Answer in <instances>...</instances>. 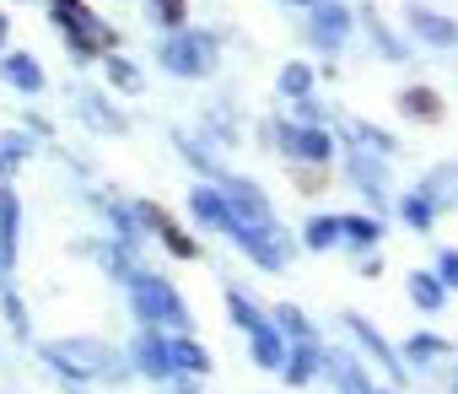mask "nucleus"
Returning <instances> with one entry per match:
<instances>
[{"label":"nucleus","mask_w":458,"mask_h":394,"mask_svg":"<svg viewBox=\"0 0 458 394\" xmlns=\"http://www.w3.org/2000/svg\"><path fill=\"white\" fill-rule=\"evenodd\" d=\"M49 17L71 33V44L81 49V55H98V49H108L114 44V28L108 22H98L81 0H49Z\"/></svg>","instance_id":"f257e3e1"},{"label":"nucleus","mask_w":458,"mask_h":394,"mask_svg":"<svg viewBox=\"0 0 458 394\" xmlns=\"http://www.w3.org/2000/svg\"><path fill=\"white\" fill-rule=\"evenodd\" d=\"M135 313H140V324H189L178 292L162 276H135Z\"/></svg>","instance_id":"f03ea898"},{"label":"nucleus","mask_w":458,"mask_h":394,"mask_svg":"<svg viewBox=\"0 0 458 394\" xmlns=\"http://www.w3.org/2000/svg\"><path fill=\"white\" fill-rule=\"evenodd\" d=\"M44 362L65 378H98L103 373V346L98 340H55V346H44Z\"/></svg>","instance_id":"7ed1b4c3"},{"label":"nucleus","mask_w":458,"mask_h":394,"mask_svg":"<svg viewBox=\"0 0 458 394\" xmlns=\"http://www.w3.org/2000/svg\"><path fill=\"white\" fill-rule=\"evenodd\" d=\"M210 39L205 33H173L167 44H162V65L173 71V76H205L210 71Z\"/></svg>","instance_id":"20e7f679"},{"label":"nucleus","mask_w":458,"mask_h":394,"mask_svg":"<svg viewBox=\"0 0 458 394\" xmlns=\"http://www.w3.org/2000/svg\"><path fill=\"white\" fill-rule=\"evenodd\" d=\"M221 201H226V211H233V227H259V222H270V201H265L254 184H243V178H226V184H221Z\"/></svg>","instance_id":"39448f33"},{"label":"nucleus","mask_w":458,"mask_h":394,"mask_svg":"<svg viewBox=\"0 0 458 394\" xmlns=\"http://www.w3.org/2000/svg\"><path fill=\"white\" fill-rule=\"evenodd\" d=\"M233 238H238V244H243V249L265 265V270H281V265H286V254H292V249H286V233H281L276 222H259V227H233Z\"/></svg>","instance_id":"423d86ee"},{"label":"nucleus","mask_w":458,"mask_h":394,"mask_svg":"<svg viewBox=\"0 0 458 394\" xmlns=\"http://www.w3.org/2000/svg\"><path fill=\"white\" fill-rule=\"evenodd\" d=\"M345 33H351V12L335 6V0H318V6H313V44L318 49H340Z\"/></svg>","instance_id":"0eeeda50"},{"label":"nucleus","mask_w":458,"mask_h":394,"mask_svg":"<svg viewBox=\"0 0 458 394\" xmlns=\"http://www.w3.org/2000/svg\"><path fill=\"white\" fill-rule=\"evenodd\" d=\"M17 233H22L17 189H12V184H0V270H12V260H17Z\"/></svg>","instance_id":"6e6552de"},{"label":"nucleus","mask_w":458,"mask_h":394,"mask_svg":"<svg viewBox=\"0 0 458 394\" xmlns=\"http://www.w3.org/2000/svg\"><path fill=\"white\" fill-rule=\"evenodd\" d=\"M135 367H140L146 378H167V373H173V356H167V340L157 335V324L140 330V340H135Z\"/></svg>","instance_id":"1a4fd4ad"},{"label":"nucleus","mask_w":458,"mask_h":394,"mask_svg":"<svg viewBox=\"0 0 458 394\" xmlns=\"http://www.w3.org/2000/svg\"><path fill=\"white\" fill-rule=\"evenodd\" d=\"M404 17H410V28H415L426 44H437V49H453V44H458V22H447V17H437V12H426V6H410Z\"/></svg>","instance_id":"9d476101"},{"label":"nucleus","mask_w":458,"mask_h":394,"mask_svg":"<svg viewBox=\"0 0 458 394\" xmlns=\"http://www.w3.org/2000/svg\"><path fill=\"white\" fill-rule=\"evenodd\" d=\"M189 211L199 217V227H216V233H233V211H226V201H221V189H194V201H189Z\"/></svg>","instance_id":"9b49d317"},{"label":"nucleus","mask_w":458,"mask_h":394,"mask_svg":"<svg viewBox=\"0 0 458 394\" xmlns=\"http://www.w3.org/2000/svg\"><path fill=\"white\" fill-rule=\"evenodd\" d=\"M0 76H6L17 92H44V65L33 60V55H6V60H0Z\"/></svg>","instance_id":"f8f14e48"},{"label":"nucleus","mask_w":458,"mask_h":394,"mask_svg":"<svg viewBox=\"0 0 458 394\" xmlns=\"http://www.w3.org/2000/svg\"><path fill=\"white\" fill-rule=\"evenodd\" d=\"M281 141H286V151H297V157H308V162H324V157H329V135H324V130L281 124Z\"/></svg>","instance_id":"ddd939ff"},{"label":"nucleus","mask_w":458,"mask_h":394,"mask_svg":"<svg viewBox=\"0 0 458 394\" xmlns=\"http://www.w3.org/2000/svg\"><path fill=\"white\" fill-rule=\"evenodd\" d=\"M249 335H254V362H259V367H270V373L286 367V351H292V346L281 340L276 324H259V330H249Z\"/></svg>","instance_id":"4468645a"},{"label":"nucleus","mask_w":458,"mask_h":394,"mask_svg":"<svg viewBox=\"0 0 458 394\" xmlns=\"http://www.w3.org/2000/svg\"><path fill=\"white\" fill-rule=\"evenodd\" d=\"M167 356H173V367H183V373H210V356L199 351V340H189V335H178V340H167Z\"/></svg>","instance_id":"2eb2a0df"},{"label":"nucleus","mask_w":458,"mask_h":394,"mask_svg":"<svg viewBox=\"0 0 458 394\" xmlns=\"http://www.w3.org/2000/svg\"><path fill=\"white\" fill-rule=\"evenodd\" d=\"M410 297H415V308H426V313H437V308L447 303V287H442L437 276H410Z\"/></svg>","instance_id":"dca6fc26"},{"label":"nucleus","mask_w":458,"mask_h":394,"mask_svg":"<svg viewBox=\"0 0 458 394\" xmlns=\"http://www.w3.org/2000/svg\"><path fill=\"white\" fill-rule=\"evenodd\" d=\"M313 367H318L313 340H297V346L286 351V378H292V383H308V378H313Z\"/></svg>","instance_id":"f3484780"},{"label":"nucleus","mask_w":458,"mask_h":394,"mask_svg":"<svg viewBox=\"0 0 458 394\" xmlns=\"http://www.w3.org/2000/svg\"><path fill=\"white\" fill-rule=\"evenodd\" d=\"M281 92H286V98H308V92H313V65L292 60V65L281 71Z\"/></svg>","instance_id":"a211bd4d"},{"label":"nucleus","mask_w":458,"mask_h":394,"mask_svg":"<svg viewBox=\"0 0 458 394\" xmlns=\"http://www.w3.org/2000/svg\"><path fill=\"white\" fill-rule=\"evenodd\" d=\"M146 217L162 227V238H167V249H173V254H183V260H194V254H199V249H194V238H183V233H178V227H173V222L157 211V206H146Z\"/></svg>","instance_id":"6ab92c4d"},{"label":"nucleus","mask_w":458,"mask_h":394,"mask_svg":"<svg viewBox=\"0 0 458 394\" xmlns=\"http://www.w3.org/2000/svg\"><path fill=\"white\" fill-rule=\"evenodd\" d=\"M340 238L372 249V244H377V222H367V217H340Z\"/></svg>","instance_id":"aec40b11"},{"label":"nucleus","mask_w":458,"mask_h":394,"mask_svg":"<svg viewBox=\"0 0 458 394\" xmlns=\"http://www.w3.org/2000/svg\"><path fill=\"white\" fill-rule=\"evenodd\" d=\"M108 81H114L119 92H140V71H135L130 60H119V55L108 60Z\"/></svg>","instance_id":"412c9836"},{"label":"nucleus","mask_w":458,"mask_h":394,"mask_svg":"<svg viewBox=\"0 0 458 394\" xmlns=\"http://www.w3.org/2000/svg\"><path fill=\"white\" fill-rule=\"evenodd\" d=\"M340 238V217H318V222H308V249H329Z\"/></svg>","instance_id":"4be33fe9"},{"label":"nucleus","mask_w":458,"mask_h":394,"mask_svg":"<svg viewBox=\"0 0 458 394\" xmlns=\"http://www.w3.org/2000/svg\"><path fill=\"white\" fill-rule=\"evenodd\" d=\"M399 211H404V222H410V227H420V233L431 227V201H426V194H410Z\"/></svg>","instance_id":"5701e85b"},{"label":"nucleus","mask_w":458,"mask_h":394,"mask_svg":"<svg viewBox=\"0 0 458 394\" xmlns=\"http://www.w3.org/2000/svg\"><path fill=\"white\" fill-rule=\"evenodd\" d=\"M226 308H233V319H238L243 330H259V324H265V319H259V308H254L243 292H233V297H226Z\"/></svg>","instance_id":"b1692460"},{"label":"nucleus","mask_w":458,"mask_h":394,"mask_svg":"<svg viewBox=\"0 0 458 394\" xmlns=\"http://www.w3.org/2000/svg\"><path fill=\"white\" fill-rule=\"evenodd\" d=\"M276 319H281V330H286V335H297V340H313V330H308V319H302L297 308H281Z\"/></svg>","instance_id":"393cba45"},{"label":"nucleus","mask_w":458,"mask_h":394,"mask_svg":"<svg viewBox=\"0 0 458 394\" xmlns=\"http://www.w3.org/2000/svg\"><path fill=\"white\" fill-rule=\"evenodd\" d=\"M404 108H410V114H420V119H431V114H442L431 92H404Z\"/></svg>","instance_id":"a878e982"},{"label":"nucleus","mask_w":458,"mask_h":394,"mask_svg":"<svg viewBox=\"0 0 458 394\" xmlns=\"http://www.w3.org/2000/svg\"><path fill=\"white\" fill-rule=\"evenodd\" d=\"M340 383H345V394H372V383H367L351 362H340Z\"/></svg>","instance_id":"bb28decb"},{"label":"nucleus","mask_w":458,"mask_h":394,"mask_svg":"<svg viewBox=\"0 0 458 394\" xmlns=\"http://www.w3.org/2000/svg\"><path fill=\"white\" fill-rule=\"evenodd\" d=\"M437 281H442V287H458V249H447V254L437 260Z\"/></svg>","instance_id":"cd10ccee"},{"label":"nucleus","mask_w":458,"mask_h":394,"mask_svg":"<svg viewBox=\"0 0 458 394\" xmlns=\"http://www.w3.org/2000/svg\"><path fill=\"white\" fill-rule=\"evenodd\" d=\"M437 351H442L437 335H415V340H410V356H415V362H426V356H437Z\"/></svg>","instance_id":"c85d7f7f"},{"label":"nucleus","mask_w":458,"mask_h":394,"mask_svg":"<svg viewBox=\"0 0 458 394\" xmlns=\"http://www.w3.org/2000/svg\"><path fill=\"white\" fill-rule=\"evenodd\" d=\"M157 17L167 28H183V0H157Z\"/></svg>","instance_id":"c756f323"},{"label":"nucleus","mask_w":458,"mask_h":394,"mask_svg":"<svg viewBox=\"0 0 458 394\" xmlns=\"http://www.w3.org/2000/svg\"><path fill=\"white\" fill-rule=\"evenodd\" d=\"M0 303H6V319H12V324H17V330H28V313H22V303H17V297H12V292H6V297H0Z\"/></svg>","instance_id":"7c9ffc66"},{"label":"nucleus","mask_w":458,"mask_h":394,"mask_svg":"<svg viewBox=\"0 0 458 394\" xmlns=\"http://www.w3.org/2000/svg\"><path fill=\"white\" fill-rule=\"evenodd\" d=\"M6 39H12V22H6V17H0V49H6Z\"/></svg>","instance_id":"2f4dec72"},{"label":"nucleus","mask_w":458,"mask_h":394,"mask_svg":"<svg viewBox=\"0 0 458 394\" xmlns=\"http://www.w3.org/2000/svg\"><path fill=\"white\" fill-rule=\"evenodd\" d=\"M297 6H318V0H297Z\"/></svg>","instance_id":"473e14b6"}]
</instances>
